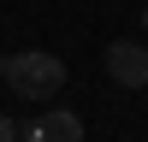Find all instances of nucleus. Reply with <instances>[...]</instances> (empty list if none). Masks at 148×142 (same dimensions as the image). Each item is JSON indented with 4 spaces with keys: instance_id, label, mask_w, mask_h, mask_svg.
<instances>
[{
    "instance_id": "4",
    "label": "nucleus",
    "mask_w": 148,
    "mask_h": 142,
    "mask_svg": "<svg viewBox=\"0 0 148 142\" xmlns=\"http://www.w3.org/2000/svg\"><path fill=\"white\" fill-rule=\"evenodd\" d=\"M0 142H18V124H12L6 113H0Z\"/></svg>"
},
{
    "instance_id": "2",
    "label": "nucleus",
    "mask_w": 148,
    "mask_h": 142,
    "mask_svg": "<svg viewBox=\"0 0 148 142\" xmlns=\"http://www.w3.org/2000/svg\"><path fill=\"white\" fill-rule=\"evenodd\" d=\"M107 77L119 89H148V47L142 42H113L107 47Z\"/></svg>"
},
{
    "instance_id": "1",
    "label": "nucleus",
    "mask_w": 148,
    "mask_h": 142,
    "mask_svg": "<svg viewBox=\"0 0 148 142\" xmlns=\"http://www.w3.org/2000/svg\"><path fill=\"white\" fill-rule=\"evenodd\" d=\"M6 89L18 95V101H53V95L65 89V65H59L53 53H42V47L12 53L6 59Z\"/></svg>"
},
{
    "instance_id": "3",
    "label": "nucleus",
    "mask_w": 148,
    "mask_h": 142,
    "mask_svg": "<svg viewBox=\"0 0 148 142\" xmlns=\"http://www.w3.org/2000/svg\"><path fill=\"white\" fill-rule=\"evenodd\" d=\"M18 142H83V118L65 113V106H53V113L30 118V124L18 130Z\"/></svg>"
},
{
    "instance_id": "5",
    "label": "nucleus",
    "mask_w": 148,
    "mask_h": 142,
    "mask_svg": "<svg viewBox=\"0 0 148 142\" xmlns=\"http://www.w3.org/2000/svg\"><path fill=\"white\" fill-rule=\"evenodd\" d=\"M0 77H6V53H0Z\"/></svg>"
}]
</instances>
